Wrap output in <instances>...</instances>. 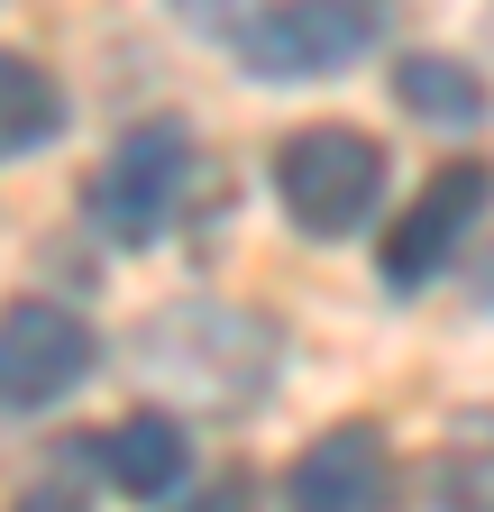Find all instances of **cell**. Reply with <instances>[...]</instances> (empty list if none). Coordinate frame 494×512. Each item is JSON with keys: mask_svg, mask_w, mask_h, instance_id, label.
<instances>
[{"mask_svg": "<svg viewBox=\"0 0 494 512\" xmlns=\"http://www.w3.org/2000/svg\"><path fill=\"white\" fill-rule=\"evenodd\" d=\"M138 357L156 375H183V403L202 412H247L266 394V366H275V330L257 311H229V302H183L165 320L138 330Z\"/></svg>", "mask_w": 494, "mask_h": 512, "instance_id": "1", "label": "cell"}, {"mask_svg": "<svg viewBox=\"0 0 494 512\" xmlns=\"http://www.w3.org/2000/svg\"><path fill=\"white\" fill-rule=\"evenodd\" d=\"M275 192H284L293 229L357 238L366 220H376V202H385V147L366 138V128H348V119L293 128V138L275 147Z\"/></svg>", "mask_w": 494, "mask_h": 512, "instance_id": "2", "label": "cell"}, {"mask_svg": "<svg viewBox=\"0 0 494 512\" xmlns=\"http://www.w3.org/2000/svg\"><path fill=\"white\" fill-rule=\"evenodd\" d=\"M183 183H193V138H183L174 119H138L129 138L101 156V174L83 192V202H92V229L119 238V247L165 238L174 211H183Z\"/></svg>", "mask_w": 494, "mask_h": 512, "instance_id": "3", "label": "cell"}, {"mask_svg": "<svg viewBox=\"0 0 494 512\" xmlns=\"http://www.w3.org/2000/svg\"><path fill=\"white\" fill-rule=\"evenodd\" d=\"M238 64L266 83H312V74H339L376 46V10L366 0H284V10H247L229 28Z\"/></svg>", "mask_w": 494, "mask_h": 512, "instance_id": "4", "label": "cell"}, {"mask_svg": "<svg viewBox=\"0 0 494 512\" xmlns=\"http://www.w3.org/2000/svg\"><path fill=\"white\" fill-rule=\"evenodd\" d=\"M92 375V330L65 302H10L0 311V412H46Z\"/></svg>", "mask_w": 494, "mask_h": 512, "instance_id": "5", "label": "cell"}, {"mask_svg": "<svg viewBox=\"0 0 494 512\" xmlns=\"http://www.w3.org/2000/svg\"><path fill=\"white\" fill-rule=\"evenodd\" d=\"M485 202H494V165H476V156L440 165V174L412 192V211L385 229V284H430L467 247V229L485 220Z\"/></svg>", "mask_w": 494, "mask_h": 512, "instance_id": "6", "label": "cell"}, {"mask_svg": "<svg viewBox=\"0 0 494 512\" xmlns=\"http://www.w3.org/2000/svg\"><path fill=\"white\" fill-rule=\"evenodd\" d=\"M385 494H394V458L366 421L321 430L284 476V512H385Z\"/></svg>", "mask_w": 494, "mask_h": 512, "instance_id": "7", "label": "cell"}, {"mask_svg": "<svg viewBox=\"0 0 494 512\" xmlns=\"http://www.w3.org/2000/svg\"><path fill=\"white\" fill-rule=\"evenodd\" d=\"M101 467H110V485H119V494H138V503L174 494V485H183V467H193V448H183V421H174V412H129V421L101 439Z\"/></svg>", "mask_w": 494, "mask_h": 512, "instance_id": "8", "label": "cell"}, {"mask_svg": "<svg viewBox=\"0 0 494 512\" xmlns=\"http://www.w3.org/2000/svg\"><path fill=\"white\" fill-rule=\"evenodd\" d=\"M55 128H65V92H55V74L0 46V165H19L28 147H46Z\"/></svg>", "mask_w": 494, "mask_h": 512, "instance_id": "9", "label": "cell"}, {"mask_svg": "<svg viewBox=\"0 0 494 512\" xmlns=\"http://www.w3.org/2000/svg\"><path fill=\"white\" fill-rule=\"evenodd\" d=\"M394 92H403V110L440 119V128H476L485 119V83L467 74V64H449V55H403L394 64Z\"/></svg>", "mask_w": 494, "mask_h": 512, "instance_id": "10", "label": "cell"}, {"mask_svg": "<svg viewBox=\"0 0 494 512\" xmlns=\"http://www.w3.org/2000/svg\"><path fill=\"white\" fill-rule=\"evenodd\" d=\"M430 512H494V439H458L430 458Z\"/></svg>", "mask_w": 494, "mask_h": 512, "instance_id": "11", "label": "cell"}, {"mask_svg": "<svg viewBox=\"0 0 494 512\" xmlns=\"http://www.w3.org/2000/svg\"><path fill=\"white\" fill-rule=\"evenodd\" d=\"M183 512H257V485H247V476H211Z\"/></svg>", "mask_w": 494, "mask_h": 512, "instance_id": "12", "label": "cell"}, {"mask_svg": "<svg viewBox=\"0 0 494 512\" xmlns=\"http://www.w3.org/2000/svg\"><path fill=\"white\" fill-rule=\"evenodd\" d=\"M10 512H83V503H74V494H65V485H37V494H19V503H10Z\"/></svg>", "mask_w": 494, "mask_h": 512, "instance_id": "13", "label": "cell"}]
</instances>
